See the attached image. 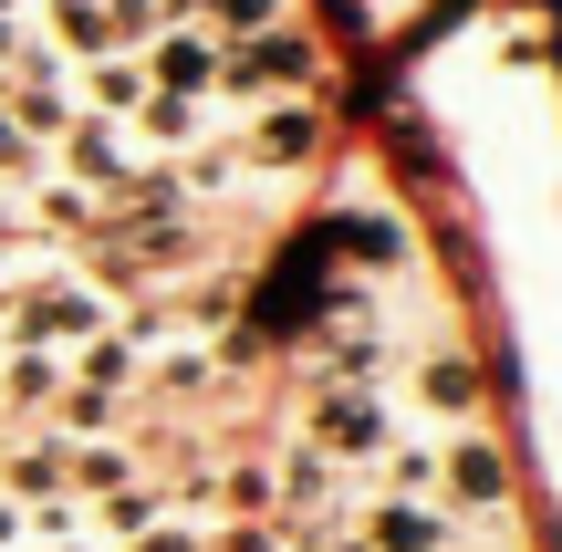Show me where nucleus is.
<instances>
[{
  "label": "nucleus",
  "instance_id": "obj_1",
  "mask_svg": "<svg viewBox=\"0 0 562 552\" xmlns=\"http://www.w3.org/2000/svg\"><path fill=\"white\" fill-rule=\"evenodd\" d=\"M220 53H229V42L220 32H209V21H167V32H146V63H136V74H146V94H220Z\"/></svg>",
  "mask_w": 562,
  "mask_h": 552
},
{
  "label": "nucleus",
  "instance_id": "obj_2",
  "mask_svg": "<svg viewBox=\"0 0 562 552\" xmlns=\"http://www.w3.org/2000/svg\"><path fill=\"white\" fill-rule=\"evenodd\" d=\"M94 334H104V303L83 282H32L21 313H11V345H42V354H74V345H94Z\"/></svg>",
  "mask_w": 562,
  "mask_h": 552
},
{
  "label": "nucleus",
  "instance_id": "obj_3",
  "mask_svg": "<svg viewBox=\"0 0 562 552\" xmlns=\"http://www.w3.org/2000/svg\"><path fill=\"white\" fill-rule=\"evenodd\" d=\"M313 449L364 459V470H375V459L396 449V417H385V396H375V386H323V396H313Z\"/></svg>",
  "mask_w": 562,
  "mask_h": 552
},
{
  "label": "nucleus",
  "instance_id": "obj_4",
  "mask_svg": "<svg viewBox=\"0 0 562 552\" xmlns=\"http://www.w3.org/2000/svg\"><path fill=\"white\" fill-rule=\"evenodd\" d=\"M302 74H313V42L302 32H250L240 53H220L229 94H281V83H302Z\"/></svg>",
  "mask_w": 562,
  "mask_h": 552
},
{
  "label": "nucleus",
  "instance_id": "obj_5",
  "mask_svg": "<svg viewBox=\"0 0 562 552\" xmlns=\"http://www.w3.org/2000/svg\"><path fill=\"white\" fill-rule=\"evenodd\" d=\"M501 491H510L501 449H480V438L438 449V500H448V511H501Z\"/></svg>",
  "mask_w": 562,
  "mask_h": 552
},
{
  "label": "nucleus",
  "instance_id": "obj_6",
  "mask_svg": "<svg viewBox=\"0 0 562 552\" xmlns=\"http://www.w3.org/2000/svg\"><path fill=\"white\" fill-rule=\"evenodd\" d=\"M63 386H74L63 354H42V345H11V354H0V407H53Z\"/></svg>",
  "mask_w": 562,
  "mask_h": 552
},
{
  "label": "nucleus",
  "instance_id": "obj_7",
  "mask_svg": "<svg viewBox=\"0 0 562 552\" xmlns=\"http://www.w3.org/2000/svg\"><path fill=\"white\" fill-rule=\"evenodd\" d=\"M63 146H74V167H83L94 188L136 167V157H125V125H115V115H74V125H63Z\"/></svg>",
  "mask_w": 562,
  "mask_h": 552
},
{
  "label": "nucleus",
  "instance_id": "obj_8",
  "mask_svg": "<svg viewBox=\"0 0 562 552\" xmlns=\"http://www.w3.org/2000/svg\"><path fill=\"white\" fill-rule=\"evenodd\" d=\"M83 104H94V115H136V104H146L136 53H94V63H83Z\"/></svg>",
  "mask_w": 562,
  "mask_h": 552
},
{
  "label": "nucleus",
  "instance_id": "obj_9",
  "mask_svg": "<svg viewBox=\"0 0 562 552\" xmlns=\"http://www.w3.org/2000/svg\"><path fill=\"white\" fill-rule=\"evenodd\" d=\"M313 157V115L302 104H271L261 125H250V167H302Z\"/></svg>",
  "mask_w": 562,
  "mask_h": 552
},
{
  "label": "nucleus",
  "instance_id": "obj_10",
  "mask_svg": "<svg viewBox=\"0 0 562 552\" xmlns=\"http://www.w3.org/2000/svg\"><path fill=\"white\" fill-rule=\"evenodd\" d=\"M63 470H74V449H63V438H42V449L0 459V491H11V500H53V491H63Z\"/></svg>",
  "mask_w": 562,
  "mask_h": 552
},
{
  "label": "nucleus",
  "instance_id": "obj_11",
  "mask_svg": "<svg viewBox=\"0 0 562 552\" xmlns=\"http://www.w3.org/2000/svg\"><path fill=\"white\" fill-rule=\"evenodd\" d=\"M417 396H427L438 417H469V407H480V365H469V354H438V365L417 375Z\"/></svg>",
  "mask_w": 562,
  "mask_h": 552
},
{
  "label": "nucleus",
  "instance_id": "obj_12",
  "mask_svg": "<svg viewBox=\"0 0 562 552\" xmlns=\"http://www.w3.org/2000/svg\"><path fill=\"white\" fill-rule=\"evenodd\" d=\"M375 542H385V552H438V542H448V521L427 511V500H385V521H375Z\"/></svg>",
  "mask_w": 562,
  "mask_h": 552
},
{
  "label": "nucleus",
  "instance_id": "obj_13",
  "mask_svg": "<svg viewBox=\"0 0 562 552\" xmlns=\"http://www.w3.org/2000/svg\"><path fill=\"white\" fill-rule=\"evenodd\" d=\"M53 32H63V53H115V21H104V0H53Z\"/></svg>",
  "mask_w": 562,
  "mask_h": 552
},
{
  "label": "nucleus",
  "instance_id": "obj_14",
  "mask_svg": "<svg viewBox=\"0 0 562 552\" xmlns=\"http://www.w3.org/2000/svg\"><path fill=\"white\" fill-rule=\"evenodd\" d=\"M53 407H63V438H83V449H94V438L115 428V396H104V386H63Z\"/></svg>",
  "mask_w": 562,
  "mask_h": 552
},
{
  "label": "nucleus",
  "instance_id": "obj_15",
  "mask_svg": "<svg viewBox=\"0 0 562 552\" xmlns=\"http://www.w3.org/2000/svg\"><path fill=\"white\" fill-rule=\"evenodd\" d=\"M385 500H438V449H385Z\"/></svg>",
  "mask_w": 562,
  "mask_h": 552
},
{
  "label": "nucleus",
  "instance_id": "obj_16",
  "mask_svg": "<svg viewBox=\"0 0 562 552\" xmlns=\"http://www.w3.org/2000/svg\"><path fill=\"white\" fill-rule=\"evenodd\" d=\"M209 32H220V42H250V32H281V0H209Z\"/></svg>",
  "mask_w": 562,
  "mask_h": 552
},
{
  "label": "nucleus",
  "instance_id": "obj_17",
  "mask_svg": "<svg viewBox=\"0 0 562 552\" xmlns=\"http://www.w3.org/2000/svg\"><path fill=\"white\" fill-rule=\"evenodd\" d=\"M42 167H53V146H32V125L0 115V178H42Z\"/></svg>",
  "mask_w": 562,
  "mask_h": 552
},
{
  "label": "nucleus",
  "instance_id": "obj_18",
  "mask_svg": "<svg viewBox=\"0 0 562 552\" xmlns=\"http://www.w3.org/2000/svg\"><path fill=\"white\" fill-rule=\"evenodd\" d=\"M83 375H94V386H136V354H125L115 334H94V345H83Z\"/></svg>",
  "mask_w": 562,
  "mask_h": 552
},
{
  "label": "nucleus",
  "instance_id": "obj_19",
  "mask_svg": "<svg viewBox=\"0 0 562 552\" xmlns=\"http://www.w3.org/2000/svg\"><path fill=\"white\" fill-rule=\"evenodd\" d=\"M229 511H271V470H229Z\"/></svg>",
  "mask_w": 562,
  "mask_h": 552
},
{
  "label": "nucleus",
  "instance_id": "obj_20",
  "mask_svg": "<svg viewBox=\"0 0 562 552\" xmlns=\"http://www.w3.org/2000/svg\"><path fill=\"white\" fill-rule=\"evenodd\" d=\"M136 552H199V532H146Z\"/></svg>",
  "mask_w": 562,
  "mask_h": 552
},
{
  "label": "nucleus",
  "instance_id": "obj_21",
  "mask_svg": "<svg viewBox=\"0 0 562 552\" xmlns=\"http://www.w3.org/2000/svg\"><path fill=\"white\" fill-rule=\"evenodd\" d=\"M209 11V0H157V21H199Z\"/></svg>",
  "mask_w": 562,
  "mask_h": 552
},
{
  "label": "nucleus",
  "instance_id": "obj_22",
  "mask_svg": "<svg viewBox=\"0 0 562 552\" xmlns=\"http://www.w3.org/2000/svg\"><path fill=\"white\" fill-rule=\"evenodd\" d=\"M0 542H21V511H11V500H0Z\"/></svg>",
  "mask_w": 562,
  "mask_h": 552
},
{
  "label": "nucleus",
  "instance_id": "obj_23",
  "mask_svg": "<svg viewBox=\"0 0 562 552\" xmlns=\"http://www.w3.org/2000/svg\"><path fill=\"white\" fill-rule=\"evenodd\" d=\"M53 552H104V542H53Z\"/></svg>",
  "mask_w": 562,
  "mask_h": 552
},
{
  "label": "nucleus",
  "instance_id": "obj_24",
  "mask_svg": "<svg viewBox=\"0 0 562 552\" xmlns=\"http://www.w3.org/2000/svg\"><path fill=\"white\" fill-rule=\"evenodd\" d=\"M0 240H11V199H0Z\"/></svg>",
  "mask_w": 562,
  "mask_h": 552
},
{
  "label": "nucleus",
  "instance_id": "obj_25",
  "mask_svg": "<svg viewBox=\"0 0 562 552\" xmlns=\"http://www.w3.org/2000/svg\"><path fill=\"white\" fill-rule=\"evenodd\" d=\"M0 354H11V334H0Z\"/></svg>",
  "mask_w": 562,
  "mask_h": 552
}]
</instances>
